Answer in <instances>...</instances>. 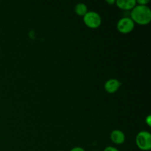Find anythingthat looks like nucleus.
Masks as SVG:
<instances>
[{
	"mask_svg": "<svg viewBox=\"0 0 151 151\" xmlns=\"http://www.w3.org/2000/svg\"><path fill=\"white\" fill-rule=\"evenodd\" d=\"M131 19L134 23L145 25L150 23L151 21V10L147 5L137 4L132 9Z\"/></svg>",
	"mask_w": 151,
	"mask_h": 151,
	"instance_id": "obj_1",
	"label": "nucleus"
},
{
	"mask_svg": "<svg viewBox=\"0 0 151 151\" xmlns=\"http://www.w3.org/2000/svg\"><path fill=\"white\" fill-rule=\"evenodd\" d=\"M137 145L142 150H149L151 148V134L147 131H141L136 138Z\"/></svg>",
	"mask_w": 151,
	"mask_h": 151,
	"instance_id": "obj_2",
	"label": "nucleus"
},
{
	"mask_svg": "<svg viewBox=\"0 0 151 151\" xmlns=\"http://www.w3.org/2000/svg\"><path fill=\"white\" fill-rule=\"evenodd\" d=\"M83 22L88 27L97 28L101 24L102 19L97 12L88 11L83 16Z\"/></svg>",
	"mask_w": 151,
	"mask_h": 151,
	"instance_id": "obj_3",
	"label": "nucleus"
},
{
	"mask_svg": "<svg viewBox=\"0 0 151 151\" xmlns=\"http://www.w3.org/2000/svg\"><path fill=\"white\" fill-rule=\"evenodd\" d=\"M135 23L129 17H123L117 22V29L122 33H128L134 29Z\"/></svg>",
	"mask_w": 151,
	"mask_h": 151,
	"instance_id": "obj_4",
	"label": "nucleus"
},
{
	"mask_svg": "<svg viewBox=\"0 0 151 151\" xmlns=\"http://www.w3.org/2000/svg\"><path fill=\"white\" fill-rule=\"evenodd\" d=\"M121 82L119 81H118L117 79H114V78H112V79L109 80L106 82L104 86L105 90H106L107 92L110 93H114L119 89V88L121 86Z\"/></svg>",
	"mask_w": 151,
	"mask_h": 151,
	"instance_id": "obj_5",
	"label": "nucleus"
},
{
	"mask_svg": "<svg viewBox=\"0 0 151 151\" xmlns=\"http://www.w3.org/2000/svg\"><path fill=\"white\" fill-rule=\"evenodd\" d=\"M110 137L111 141L116 145L122 144L125 140V134L120 130H114L111 133Z\"/></svg>",
	"mask_w": 151,
	"mask_h": 151,
	"instance_id": "obj_6",
	"label": "nucleus"
},
{
	"mask_svg": "<svg viewBox=\"0 0 151 151\" xmlns=\"http://www.w3.org/2000/svg\"><path fill=\"white\" fill-rule=\"evenodd\" d=\"M115 2L116 5L122 10H131L137 5L136 0H117Z\"/></svg>",
	"mask_w": 151,
	"mask_h": 151,
	"instance_id": "obj_7",
	"label": "nucleus"
},
{
	"mask_svg": "<svg viewBox=\"0 0 151 151\" xmlns=\"http://www.w3.org/2000/svg\"><path fill=\"white\" fill-rule=\"evenodd\" d=\"M75 11L79 16H84L88 12V8H87L86 4L81 2L78 3L75 7Z\"/></svg>",
	"mask_w": 151,
	"mask_h": 151,
	"instance_id": "obj_8",
	"label": "nucleus"
},
{
	"mask_svg": "<svg viewBox=\"0 0 151 151\" xmlns=\"http://www.w3.org/2000/svg\"><path fill=\"white\" fill-rule=\"evenodd\" d=\"M103 151H119V150L116 149V147H112V146H108L103 150Z\"/></svg>",
	"mask_w": 151,
	"mask_h": 151,
	"instance_id": "obj_9",
	"label": "nucleus"
},
{
	"mask_svg": "<svg viewBox=\"0 0 151 151\" xmlns=\"http://www.w3.org/2000/svg\"><path fill=\"white\" fill-rule=\"evenodd\" d=\"M148 2L149 0H138V1H137V3H138L140 5H147Z\"/></svg>",
	"mask_w": 151,
	"mask_h": 151,
	"instance_id": "obj_10",
	"label": "nucleus"
},
{
	"mask_svg": "<svg viewBox=\"0 0 151 151\" xmlns=\"http://www.w3.org/2000/svg\"><path fill=\"white\" fill-rule=\"evenodd\" d=\"M70 151H85V150H84L83 147H74V148H72Z\"/></svg>",
	"mask_w": 151,
	"mask_h": 151,
	"instance_id": "obj_11",
	"label": "nucleus"
},
{
	"mask_svg": "<svg viewBox=\"0 0 151 151\" xmlns=\"http://www.w3.org/2000/svg\"><path fill=\"white\" fill-rule=\"evenodd\" d=\"M150 119H151V116H150V115H148V116H147V117H146V119H145V122H147V124L149 125V126H150V125H151Z\"/></svg>",
	"mask_w": 151,
	"mask_h": 151,
	"instance_id": "obj_12",
	"label": "nucleus"
},
{
	"mask_svg": "<svg viewBox=\"0 0 151 151\" xmlns=\"http://www.w3.org/2000/svg\"><path fill=\"white\" fill-rule=\"evenodd\" d=\"M107 1L108 3H109V4H114V3H115V1L114 0H111V1H109V0H107Z\"/></svg>",
	"mask_w": 151,
	"mask_h": 151,
	"instance_id": "obj_13",
	"label": "nucleus"
},
{
	"mask_svg": "<svg viewBox=\"0 0 151 151\" xmlns=\"http://www.w3.org/2000/svg\"><path fill=\"white\" fill-rule=\"evenodd\" d=\"M59 151H60V150H59Z\"/></svg>",
	"mask_w": 151,
	"mask_h": 151,
	"instance_id": "obj_14",
	"label": "nucleus"
}]
</instances>
